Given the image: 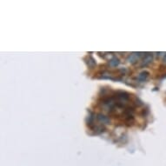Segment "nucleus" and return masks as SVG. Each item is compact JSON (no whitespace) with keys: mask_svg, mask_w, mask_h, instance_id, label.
I'll list each match as a JSON object with an SVG mask.
<instances>
[{"mask_svg":"<svg viewBox=\"0 0 166 166\" xmlns=\"http://www.w3.org/2000/svg\"><path fill=\"white\" fill-rule=\"evenodd\" d=\"M141 57H142V53H132L129 56V58H127V61L131 64H134L137 60L140 59Z\"/></svg>","mask_w":166,"mask_h":166,"instance_id":"nucleus-1","label":"nucleus"},{"mask_svg":"<svg viewBox=\"0 0 166 166\" xmlns=\"http://www.w3.org/2000/svg\"><path fill=\"white\" fill-rule=\"evenodd\" d=\"M97 119L100 122V123H103V124H104V125H107V124H110V122H111V120L110 118L106 117V116H104V114H97Z\"/></svg>","mask_w":166,"mask_h":166,"instance_id":"nucleus-2","label":"nucleus"},{"mask_svg":"<svg viewBox=\"0 0 166 166\" xmlns=\"http://www.w3.org/2000/svg\"><path fill=\"white\" fill-rule=\"evenodd\" d=\"M148 76H149V72H147V71H143V72H141V73L138 75L137 79H138L139 81H144V80H146V79H147Z\"/></svg>","mask_w":166,"mask_h":166,"instance_id":"nucleus-4","label":"nucleus"},{"mask_svg":"<svg viewBox=\"0 0 166 166\" xmlns=\"http://www.w3.org/2000/svg\"><path fill=\"white\" fill-rule=\"evenodd\" d=\"M119 59L118 58H113L110 61V65L111 66H113V67H116V66H118L119 65Z\"/></svg>","mask_w":166,"mask_h":166,"instance_id":"nucleus-5","label":"nucleus"},{"mask_svg":"<svg viewBox=\"0 0 166 166\" xmlns=\"http://www.w3.org/2000/svg\"><path fill=\"white\" fill-rule=\"evenodd\" d=\"M152 58H153L152 54H147V55H145L144 58H143V60L142 64H141V66L143 67V66L148 65L152 61Z\"/></svg>","mask_w":166,"mask_h":166,"instance_id":"nucleus-3","label":"nucleus"},{"mask_svg":"<svg viewBox=\"0 0 166 166\" xmlns=\"http://www.w3.org/2000/svg\"><path fill=\"white\" fill-rule=\"evenodd\" d=\"M164 62L166 64V54H165V56H164Z\"/></svg>","mask_w":166,"mask_h":166,"instance_id":"nucleus-6","label":"nucleus"}]
</instances>
